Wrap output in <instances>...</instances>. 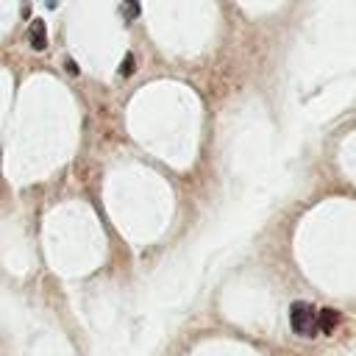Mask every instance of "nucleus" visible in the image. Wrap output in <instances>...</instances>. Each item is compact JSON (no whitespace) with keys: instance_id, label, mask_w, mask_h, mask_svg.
Masks as SVG:
<instances>
[{"instance_id":"1","label":"nucleus","mask_w":356,"mask_h":356,"mask_svg":"<svg viewBox=\"0 0 356 356\" xmlns=\"http://www.w3.org/2000/svg\"><path fill=\"white\" fill-rule=\"evenodd\" d=\"M289 323H292V331L298 337H314L317 331V312L312 303L306 300H295L289 306Z\"/></svg>"},{"instance_id":"2","label":"nucleus","mask_w":356,"mask_h":356,"mask_svg":"<svg viewBox=\"0 0 356 356\" xmlns=\"http://www.w3.org/2000/svg\"><path fill=\"white\" fill-rule=\"evenodd\" d=\"M28 39H31V47H33V50H44V47H47V28H44V19H33V22H31Z\"/></svg>"},{"instance_id":"3","label":"nucleus","mask_w":356,"mask_h":356,"mask_svg":"<svg viewBox=\"0 0 356 356\" xmlns=\"http://www.w3.org/2000/svg\"><path fill=\"white\" fill-rule=\"evenodd\" d=\"M337 323H339V312L337 309H323V312H317V328L323 331V334H331L334 328H337Z\"/></svg>"},{"instance_id":"4","label":"nucleus","mask_w":356,"mask_h":356,"mask_svg":"<svg viewBox=\"0 0 356 356\" xmlns=\"http://www.w3.org/2000/svg\"><path fill=\"white\" fill-rule=\"evenodd\" d=\"M134 70H136V67H134V56L128 53V56H125V61H122V70H120V75H131Z\"/></svg>"}]
</instances>
